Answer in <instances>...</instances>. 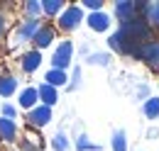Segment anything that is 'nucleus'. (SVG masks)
<instances>
[{
	"label": "nucleus",
	"instance_id": "nucleus-1",
	"mask_svg": "<svg viewBox=\"0 0 159 151\" xmlns=\"http://www.w3.org/2000/svg\"><path fill=\"white\" fill-rule=\"evenodd\" d=\"M71 56H74V44L71 41H61L59 46H57V51L52 54V68L66 71L69 63H71Z\"/></svg>",
	"mask_w": 159,
	"mask_h": 151
},
{
	"label": "nucleus",
	"instance_id": "nucleus-2",
	"mask_svg": "<svg viewBox=\"0 0 159 151\" xmlns=\"http://www.w3.org/2000/svg\"><path fill=\"white\" fill-rule=\"evenodd\" d=\"M81 22H83V10H81L79 5H69V7H64V12L59 15V27H61V29H66V32L76 29Z\"/></svg>",
	"mask_w": 159,
	"mask_h": 151
},
{
	"label": "nucleus",
	"instance_id": "nucleus-3",
	"mask_svg": "<svg viewBox=\"0 0 159 151\" xmlns=\"http://www.w3.org/2000/svg\"><path fill=\"white\" fill-rule=\"evenodd\" d=\"M135 58L147 61L154 71H159V41H147V44H142L137 49V54H135Z\"/></svg>",
	"mask_w": 159,
	"mask_h": 151
},
{
	"label": "nucleus",
	"instance_id": "nucleus-4",
	"mask_svg": "<svg viewBox=\"0 0 159 151\" xmlns=\"http://www.w3.org/2000/svg\"><path fill=\"white\" fill-rule=\"evenodd\" d=\"M49 119H52V107H47V105H37L27 112V122L32 127H44V124H49Z\"/></svg>",
	"mask_w": 159,
	"mask_h": 151
},
{
	"label": "nucleus",
	"instance_id": "nucleus-5",
	"mask_svg": "<svg viewBox=\"0 0 159 151\" xmlns=\"http://www.w3.org/2000/svg\"><path fill=\"white\" fill-rule=\"evenodd\" d=\"M115 17L122 22H130V19L137 17V2H130V0H120L115 2Z\"/></svg>",
	"mask_w": 159,
	"mask_h": 151
},
{
	"label": "nucleus",
	"instance_id": "nucleus-6",
	"mask_svg": "<svg viewBox=\"0 0 159 151\" xmlns=\"http://www.w3.org/2000/svg\"><path fill=\"white\" fill-rule=\"evenodd\" d=\"M39 27H42L39 19H30V17H27V19L20 24V29H17V44L27 41V39L32 41V39H34V34L39 32Z\"/></svg>",
	"mask_w": 159,
	"mask_h": 151
},
{
	"label": "nucleus",
	"instance_id": "nucleus-7",
	"mask_svg": "<svg viewBox=\"0 0 159 151\" xmlns=\"http://www.w3.org/2000/svg\"><path fill=\"white\" fill-rule=\"evenodd\" d=\"M88 27L93 29V32H105L108 27H110V17L100 10V12H91L88 15Z\"/></svg>",
	"mask_w": 159,
	"mask_h": 151
},
{
	"label": "nucleus",
	"instance_id": "nucleus-8",
	"mask_svg": "<svg viewBox=\"0 0 159 151\" xmlns=\"http://www.w3.org/2000/svg\"><path fill=\"white\" fill-rule=\"evenodd\" d=\"M32 41H34V46H37V49H47V46L54 41V29H52L49 24H42L39 32L34 34V39H32Z\"/></svg>",
	"mask_w": 159,
	"mask_h": 151
},
{
	"label": "nucleus",
	"instance_id": "nucleus-9",
	"mask_svg": "<svg viewBox=\"0 0 159 151\" xmlns=\"http://www.w3.org/2000/svg\"><path fill=\"white\" fill-rule=\"evenodd\" d=\"M37 95H39L42 105H47V107L57 105V100H59V93H57V88H52V85H47V83H42L39 88H37Z\"/></svg>",
	"mask_w": 159,
	"mask_h": 151
},
{
	"label": "nucleus",
	"instance_id": "nucleus-10",
	"mask_svg": "<svg viewBox=\"0 0 159 151\" xmlns=\"http://www.w3.org/2000/svg\"><path fill=\"white\" fill-rule=\"evenodd\" d=\"M15 136H17V124H15V119L0 117V139H2V141H15Z\"/></svg>",
	"mask_w": 159,
	"mask_h": 151
},
{
	"label": "nucleus",
	"instance_id": "nucleus-11",
	"mask_svg": "<svg viewBox=\"0 0 159 151\" xmlns=\"http://www.w3.org/2000/svg\"><path fill=\"white\" fill-rule=\"evenodd\" d=\"M39 63H42L39 51H27V54L22 56V71H25V73H34V71L39 68Z\"/></svg>",
	"mask_w": 159,
	"mask_h": 151
},
{
	"label": "nucleus",
	"instance_id": "nucleus-12",
	"mask_svg": "<svg viewBox=\"0 0 159 151\" xmlns=\"http://www.w3.org/2000/svg\"><path fill=\"white\" fill-rule=\"evenodd\" d=\"M37 102H39L37 88H25V90L20 93V107H25L27 112H30L32 107H37Z\"/></svg>",
	"mask_w": 159,
	"mask_h": 151
},
{
	"label": "nucleus",
	"instance_id": "nucleus-13",
	"mask_svg": "<svg viewBox=\"0 0 159 151\" xmlns=\"http://www.w3.org/2000/svg\"><path fill=\"white\" fill-rule=\"evenodd\" d=\"M44 83H47V85H52V88L66 85V83H69V78H66V71H57V68L47 71V76H44Z\"/></svg>",
	"mask_w": 159,
	"mask_h": 151
},
{
	"label": "nucleus",
	"instance_id": "nucleus-14",
	"mask_svg": "<svg viewBox=\"0 0 159 151\" xmlns=\"http://www.w3.org/2000/svg\"><path fill=\"white\" fill-rule=\"evenodd\" d=\"M15 90H17V78L15 76H0V95L10 97Z\"/></svg>",
	"mask_w": 159,
	"mask_h": 151
},
{
	"label": "nucleus",
	"instance_id": "nucleus-15",
	"mask_svg": "<svg viewBox=\"0 0 159 151\" xmlns=\"http://www.w3.org/2000/svg\"><path fill=\"white\" fill-rule=\"evenodd\" d=\"M42 12L54 17V15H61L64 12V2L61 0H42Z\"/></svg>",
	"mask_w": 159,
	"mask_h": 151
},
{
	"label": "nucleus",
	"instance_id": "nucleus-16",
	"mask_svg": "<svg viewBox=\"0 0 159 151\" xmlns=\"http://www.w3.org/2000/svg\"><path fill=\"white\" fill-rule=\"evenodd\" d=\"M144 19L152 22L154 27H159V2H152V5H144Z\"/></svg>",
	"mask_w": 159,
	"mask_h": 151
},
{
	"label": "nucleus",
	"instance_id": "nucleus-17",
	"mask_svg": "<svg viewBox=\"0 0 159 151\" xmlns=\"http://www.w3.org/2000/svg\"><path fill=\"white\" fill-rule=\"evenodd\" d=\"M144 114H147V119H157L159 117V97H149L144 102Z\"/></svg>",
	"mask_w": 159,
	"mask_h": 151
},
{
	"label": "nucleus",
	"instance_id": "nucleus-18",
	"mask_svg": "<svg viewBox=\"0 0 159 151\" xmlns=\"http://www.w3.org/2000/svg\"><path fill=\"white\" fill-rule=\"evenodd\" d=\"M52 146H54V151H69V136L64 132L54 134V139H52Z\"/></svg>",
	"mask_w": 159,
	"mask_h": 151
},
{
	"label": "nucleus",
	"instance_id": "nucleus-19",
	"mask_svg": "<svg viewBox=\"0 0 159 151\" xmlns=\"http://www.w3.org/2000/svg\"><path fill=\"white\" fill-rule=\"evenodd\" d=\"M25 12L30 15V19H39V15H42V2H37V0L25 2Z\"/></svg>",
	"mask_w": 159,
	"mask_h": 151
},
{
	"label": "nucleus",
	"instance_id": "nucleus-20",
	"mask_svg": "<svg viewBox=\"0 0 159 151\" xmlns=\"http://www.w3.org/2000/svg\"><path fill=\"white\" fill-rule=\"evenodd\" d=\"M127 149V139H125V132L118 129V132L113 134V151H125Z\"/></svg>",
	"mask_w": 159,
	"mask_h": 151
},
{
	"label": "nucleus",
	"instance_id": "nucleus-21",
	"mask_svg": "<svg viewBox=\"0 0 159 151\" xmlns=\"http://www.w3.org/2000/svg\"><path fill=\"white\" fill-rule=\"evenodd\" d=\"M76 149H79V151H98L100 146H98V144H93V141H88V136L81 134L79 139H76Z\"/></svg>",
	"mask_w": 159,
	"mask_h": 151
},
{
	"label": "nucleus",
	"instance_id": "nucleus-22",
	"mask_svg": "<svg viewBox=\"0 0 159 151\" xmlns=\"http://www.w3.org/2000/svg\"><path fill=\"white\" fill-rule=\"evenodd\" d=\"M88 63H93V66H108V63H110V56H108V54H91V56H88Z\"/></svg>",
	"mask_w": 159,
	"mask_h": 151
},
{
	"label": "nucleus",
	"instance_id": "nucleus-23",
	"mask_svg": "<svg viewBox=\"0 0 159 151\" xmlns=\"http://www.w3.org/2000/svg\"><path fill=\"white\" fill-rule=\"evenodd\" d=\"M2 117H5V119H15V117H17V110H15L10 102H5V105H2Z\"/></svg>",
	"mask_w": 159,
	"mask_h": 151
},
{
	"label": "nucleus",
	"instance_id": "nucleus-24",
	"mask_svg": "<svg viewBox=\"0 0 159 151\" xmlns=\"http://www.w3.org/2000/svg\"><path fill=\"white\" fill-rule=\"evenodd\" d=\"M83 5H86L88 10H93V12H100V10H103V0H83Z\"/></svg>",
	"mask_w": 159,
	"mask_h": 151
},
{
	"label": "nucleus",
	"instance_id": "nucleus-25",
	"mask_svg": "<svg viewBox=\"0 0 159 151\" xmlns=\"http://www.w3.org/2000/svg\"><path fill=\"white\" fill-rule=\"evenodd\" d=\"M81 85V68H74V76H71V85H69V90H76Z\"/></svg>",
	"mask_w": 159,
	"mask_h": 151
},
{
	"label": "nucleus",
	"instance_id": "nucleus-26",
	"mask_svg": "<svg viewBox=\"0 0 159 151\" xmlns=\"http://www.w3.org/2000/svg\"><path fill=\"white\" fill-rule=\"evenodd\" d=\"M2 32H5V17H2V12H0V37H2Z\"/></svg>",
	"mask_w": 159,
	"mask_h": 151
}]
</instances>
